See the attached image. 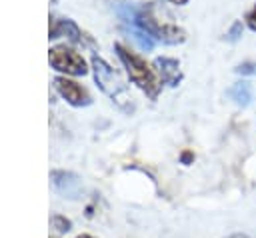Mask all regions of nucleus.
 <instances>
[{"instance_id":"obj_1","label":"nucleus","mask_w":256,"mask_h":238,"mask_svg":"<svg viewBox=\"0 0 256 238\" xmlns=\"http://www.w3.org/2000/svg\"><path fill=\"white\" fill-rule=\"evenodd\" d=\"M116 50H118V56H120L122 64H124L126 70H128L130 80H132L140 90H144L148 96L154 98V96L158 94V90H160V84H162V80H160V76L156 74V70H154L142 56H138L136 52L128 50L126 46L116 44Z\"/></svg>"},{"instance_id":"obj_2","label":"nucleus","mask_w":256,"mask_h":238,"mask_svg":"<svg viewBox=\"0 0 256 238\" xmlns=\"http://www.w3.org/2000/svg\"><path fill=\"white\" fill-rule=\"evenodd\" d=\"M132 22L146 34V36H152V38H158L162 42H168V44H178L186 38L184 30L168 20H162L156 16V12L148 6V8H140L134 16H132Z\"/></svg>"},{"instance_id":"obj_3","label":"nucleus","mask_w":256,"mask_h":238,"mask_svg":"<svg viewBox=\"0 0 256 238\" xmlns=\"http://www.w3.org/2000/svg\"><path fill=\"white\" fill-rule=\"evenodd\" d=\"M92 66H94V76H96V82L100 84V88H102L112 100H116L122 108L130 110V108H132V102H130L132 96H130L126 84L120 80V76H118L104 60H100V58H94V60H92Z\"/></svg>"},{"instance_id":"obj_4","label":"nucleus","mask_w":256,"mask_h":238,"mask_svg":"<svg viewBox=\"0 0 256 238\" xmlns=\"http://www.w3.org/2000/svg\"><path fill=\"white\" fill-rule=\"evenodd\" d=\"M50 64L60 70V72H66V74H84L86 72V62L84 58L68 48V46H54L50 48Z\"/></svg>"},{"instance_id":"obj_5","label":"nucleus","mask_w":256,"mask_h":238,"mask_svg":"<svg viewBox=\"0 0 256 238\" xmlns=\"http://www.w3.org/2000/svg\"><path fill=\"white\" fill-rule=\"evenodd\" d=\"M54 82H56L58 92H60L70 104L82 106V104H88V102H90V96H88L86 88H82V86L76 84L74 80H68V78H64V76H58Z\"/></svg>"},{"instance_id":"obj_6","label":"nucleus","mask_w":256,"mask_h":238,"mask_svg":"<svg viewBox=\"0 0 256 238\" xmlns=\"http://www.w3.org/2000/svg\"><path fill=\"white\" fill-rule=\"evenodd\" d=\"M154 64L158 66V74L162 82L170 86H176L180 82V64L174 58H158Z\"/></svg>"},{"instance_id":"obj_7","label":"nucleus","mask_w":256,"mask_h":238,"mask_svg":"<svg viewBox=\"0 0 256 238\" xmlns=\"http://www.w3.org/2000/svg\"><path fill=\"white\" fill-rule=\"evenodd\" d=\"M228 98L238 106H248L252 100V86L248 82H236L228 88Z\"/></svg>"},{"instance_id":"obj_8","label":"nucleus","mask_w":256,"mask_h":238,"mask_svg":"<svg viewBox=\"0 0 256 238\" xmlns=\"http://www.w3.org/2000/svg\"><path fill=\"white\" fill-rule=\"evenodd\" d=\"M54 186L60 190V192H64V194H76V190H78V180H76V176H72V174H66V172H54Z\"/></svg>"},{"instance_id":"obj_9","label":"nucleus","mask_w":256,"mask_h":238,"mask_svg":"<svg viewBox=\"0 0 256 238\" xmlns=\"http://www.w3.org/2000/svg\"><path fill=\"white\" fill-rule=\"evenodd\" d=\"M50 224H52V228H56L58 232H68V230H70V220H66V218H64V216H60V214L52 216Z\"/></svg>"},{"instance_id":"obj_10","label":"nucleus","mask_w":256,"mask_h":238,"mask_svg":"<svg viewBox=\"0 0 256 238\" xmlns=\"http://www.w3.org/2000/svg\"><path fill=\"white\" fill-rule=\"evenodd\" d=\"M240 36H242V22H234V24L230 26V30H228L226 38H228L230 42H234V40H238Z\"/></svg>"},{"instance_id":"obj_11","label":"nucleus","mask_w":256,"mask_h":238,"mask_svg":"<svg viewBox=\"0 0 256 238\" xmlns=\"http://www.w3.org/2000/svg\"><path fill=\"white\" fill-rule=\"evenodd\" d=\"M238 74H256V62H244L236 68Z\"/></svg>"},{"instance_id":"obj_12","label":"nucleus","mask_w":256,"mask_h":238,"mask_svg":"<svg viewBox=\"0 0 256 238\" xmlns=\"http://www.w3.org/2000/svg\"><path fill=\"white\" fill-rule=\"evenodd\" d=\"M246 24H248L250 30L256 32V4L252 6V10H248V14H246Z\"/></svg>"},{"instance_id":"obj_13","label":"nucleus","mask_w":256,"mask_h":238,"mask_svg":"<svg viewBox=\"0 0 256 238\" xmlns=\"http://www.w3.org/2000/svg\"><path fill=\"white\" fill-rule=\"evenodd\" d=\"M168 2H172V4H178V6H182V4H186L188 0H168Z\"/></svg>"},{"instance_id":"obj_14","label":"nucleus","mask_w":256,"mask_h":238,"mask_svg":"<svg viewBox=\"0 0 256 238\" xmlns=\"http://www.w3.org/2000/svg\"><path fill=\"white\" fill-rule=\"evenodd\" d=\"M228 238H250V236H246V234H232V236H228Z\"/></svg>"},{"instance_id":"obj_15","label":"nucleus","mask_w":256,"mask_h":238,"mask_svg":"<svg viewBox=\"0 0 256 238\" xmlns=\"http://www.w3.org/2000/svg\"><path fill=\"white\" fill-rule=\"evenodd\" d=\"M76 238H94V236H90V234H80V236H76Z\"/></svg>"}]
</instances>
